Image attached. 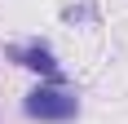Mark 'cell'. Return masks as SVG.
Segmentation results:
<instances>
[{
  "label": "cell",
  "instance_id": "6da1fadb",
  "mask_svg": "<svg viewBox=\"0 0 128 124\" xmlns=\"http://www.w3.org/2000/svg\"><path fill=\"white\" fill-rule=\"evenodd\" d=\"M26 115L31 120H75L80 102L66 93V89H36L26 98Z\"/></svg>",
  "mask_w": 128,
  "mask_h": 124
},
{
  "label": "cell",
  "instance_id": "7a4b0ae2",
  "mask_svg": "<svg viewBox=\"0 0 128 124\" xmlns=\"http://www.w3.org/2000/svg\"><path fill=\"white\" fill-rule=\"evenodd\" d=\"M13 58L22 62V67H31V71L49 75V80H58V62H53V53L44 49V44H26V49H13Z\"/></svg>",
  "mask_w": 128,
  "mask_h": 124
}]
</instances>
